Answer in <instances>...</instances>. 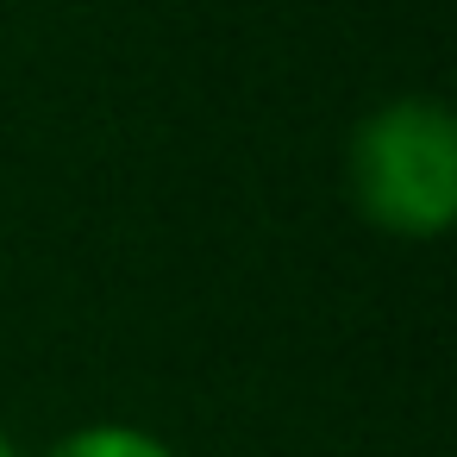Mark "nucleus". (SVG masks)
Masks as SVG:
<instances>
[{"label": "nucleus", "instance_id": "obj_3", "mask_svg": "<svg viewBox=\"0 0 457 457\" xmlns=\"http://www.w3.org/2000/svg\"><path fill=\"white\" fill-rule=\"evenodd\" d=\"M0 457H26V451H20V438H13L7 426H0Z\"/></svg>", "mask_w": 457, "mask_h": 457}, {"label": "nucleus", "instance_id": "obj_2", "mask_svg": "<svg viewBox=\"0 0 457 457\" xmlns=\"http://www.w3.org/2000/svg\"><path fill=\"white\" fill-rule=\"evenodd\" d=\"M38 457H182L170 438H157L151 426H132V420H88L76 432H63L51 451Z\"/></svg>", "mask_w": 457, "mask_h": 457}, {"label": "nucleus", "instance_id": "obj_1", "mask_svg": "<svg viewBox=\"0 0 457 457\" xmlns=\"http://www.w3.org/2000/svg\"><path fill=\"white\" fill-rule=\"evenodd\" d=\"M345 188L382 238H445L457 226V113L438 95L376 101L345 145Z\"/></svg>", "mask_w": 457, "mask_h": 457}]
</instances>
